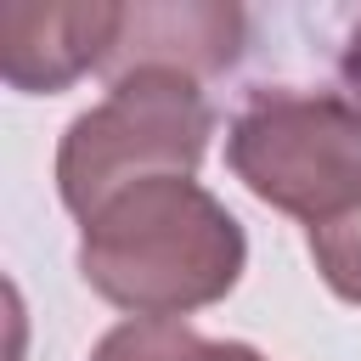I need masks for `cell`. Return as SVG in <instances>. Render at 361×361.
I'll list each match as a JSON object with an SVG mask.
<instances>
[{"label": "cell", "instance_id": "5", "mask_svg": "<svg viewBox=\"0 0 361 361\" xmlns=\"http://www.w3.org/2000/svg\"><path fill=\"white\" fill-rule=\"evenodd\" d=\"M243 51V11L237 6H124L107 79L169 68L186 79L231 68Z\"/></svg>", "mask_w": 361, "mask_h": 361}, {"label": "cell", "instance_id": "4", "mask_svg": "<svg viewBox=\"0 0 361 361\" xmlns=\"http://www.w3.org/2000/svg\"><path fill=\"white\" fill-rule=\"evenodd\" d=\"M118 23H124V6H107V0H90V6L11 0L0 6V73L23 96H56L79 73L107 68Z\"/></svg>", "mask_w": 361, "mask_h": 361}, {"label": "cell", "instance_id": "2", "mask_svg": "<svg viewBox=\"0 0 361 361\" xmlns=\"http://www.w3.org/2000/svg\"><path fill=\"white\" fill-rule=\"evenodd\" d=\"M214 107L197 90V79L169 68H141L113 79V90L85 107L56 147V192L68 214L90 220L118 192L158 180V175H192L209 152Z\"/></svg>", "mask_w": 361, "mask_h": 361}, {"label": "cell", "instance_id": "6", "mask_svg": "<svg viewBox=\"0 0 361 361\" xmlns=\"http://www.w3.org/2000/svg\"><path fill=\"white\" fill-rule=\"evenodd\" d=\"M90 361H265V355L237 338H203L186 322H118L113 333H102Z\"/></svg>", "mask_w": 361, "mask_h": 361}, {"label": "cell", "instance_id": "7", "mask_svg": "<svg viewBox=\"0 0 361 361\" xmlns=\"http://www.w3.org/2000/svg\"><path fill=\"white\" fill-rule=\"evenodd\" d=\"M310 259L344 305H361V197L310 226Z\"/></svg>", "mask_w": 361, "mask_h": 361}, {"label": "cell", "instance_id": "8", "mask_svg": "<svg viewBox=\"0 0 361 361\" xmlns=\"http://www.w3.org/2000/svg\"><path fill=\"white\" fill-rule=\"evenodd\" d=\"M338 73H344V85H350V102L361 107V17H355V28H350V39H344Z\"/></svg>", "mask_w": 361, "mask_h": 361}, {"label": "cell", "instance_id": "3", "mask_svg": "<svg viewBox=\"0 0 361 361\" xmlns=\"http://www.w3.org/2000/svg\"><path fill=\"white\" fill-rule=\"evenodd\" d=\"M226 164L259 203L316 226L361 197V107L338 90H254Z\"/></svg>", "mask_w": 361, "mask_h": 361}, {"label": "cell", "instance_id": "1", "mask_svg": "<svg viewBox=\"0 0 361 361\" xmlns=\"http://www.w3.org/2000/svg\"><path fill=\"white\" fill-rule=\"evenodd\" d=\"M248 237L192 175H158L102 203L79 231L85 282L135 322H175L237 288Z\"/></svg>", "mask_w": 361, "mask_h": 361}]
</instances>
